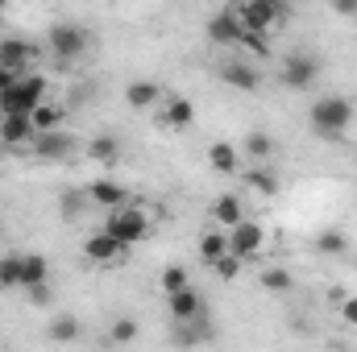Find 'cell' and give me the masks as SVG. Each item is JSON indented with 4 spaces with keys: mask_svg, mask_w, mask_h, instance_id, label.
<instances>
[{
    "mask_svg": "<svg viewBox=\"0 0 357 352\" xmlns=\"http://www.w3.org/2000/svg\"><path fill=\"white\" fill-rule=\"evenodd\" d=\"M307 125H312V133H316L320 141H337V137H345V129L354 125V104H349L345 95H320V99L312 104V112H307Z\"/></svg>",
    "mask_w": 357,
    "mask_h": 352,
    "instance_id": "1",
    "label": "cell"
},
{
    "mask_svg": "<svg viewBox=\"0 0 357 352\" xmlns=\"http://www.w3.org/2000/svg\"><path fill=\"white\" fill-rule=\"evenodd\" d=\"M42 104H46V79L29 71V75H17V83L0 99V116H33Z\"/></svg>",
    "mask_w": 357,
    "mask_h": 352,
    "instance_id": "2",
    "label": "cell"
},
{
    "mask_svg": "<svg viewBox=\"0 0 357 352\" xmlns=\"http://www.w3.org/2000/svg\"><path fill=\"white\" fill-rule=\"evenodd\" d=\"M233 8H237L241 29L258 33V38H266L274 25H282L291 17V4H282V0H250V4H233Z\"/></svg>",
    "mask_w": 357,
    "mask_h": 352,
    "instance_id": "3",
    "label": "cell"
},
{
    "mask_svg": "<svg viewBox=\"0 0 357 352\" xmlns=\"http://www.w3.org/2000/svg\"><path fill=\"white\" fill-rule=\"evenodd\" d=\"M104 232L129 249V245H137V241H146V237H150V220H146V211H142V207H116V211H108Z\"/></svg>",
    "mask_w": 357,
    "mask_h": 352,
    "instance_id": "4",
    "label": "cell"
},
{
    "mask_svg": "<svg viewBox=\"0 0 357 352\" xmlns=\"http://www.w3.org/2000/svg\"><path fill=\"white\" fill-rule=\"evenodd\" d=\"M46 42H50V54H54L59 63H75V58H84V50H88V29L75 25V21H59V25L46 29Z\"/></svg>",
    "mask_w": 357,
    "mask_h": 352,
    "instance_id": "5",
    "label": "cell"
},
{
    "mask_svg": "<svg viewBox=\"0 0 357 352\" xmlns=\"http://www.w3.org/2000/svg\"><path fill=\"white\" fill-rule=\"evenodd\" d=\"M316 79H320V58L312 50H291L282 58V83L291 91H312Z\"/></svg>",
    "mask_w": 357,
    "mask_h": 352,
    "instance_id": "6",
    "label": "cell"
},
{
    "mask_svg": "<svg viewBox=\"0 0 357 352\" xmlns=\"http://www.w3.org/2000/svg\"><path fill=\"white\" fill-rule=\"evenodd\" d=\"M262 241H266L262 224H258V220H241V224L229 232V253H233L237 262H254V257L262 253Z\"/></svg>",
    "mask_w": 357,
    "mask_h": 352,
    "instance_id": "7",
    "label": "cell"
},
{
    "mask_svg": "<svg viewBox=\"0 0 357 352\" xmlns=\"http://www.w3.org/2000/svg\"><path fill=\"white\" fill-rule=\"evenodd\" d=\"M216 75H220V83H229V88H237V91H258L262 88V75H258V67H254L250 58H225V63L216 67Z\"/></svg>",
    "mask_w": 357,
    "mask_h": 352,
    "instance_id": "8",
    "label": "cell"
},
{
    "mask_svg": "<svg viewBox=\"0 0 357 352\" xmlns=\"http://www.w3.org/2000/svg\"><path fill=\"white\" fill-rule=\"evenodd\" d=\"M33 58H38V50H33L25 38H4V42H0V67H4V71H13V75H29Z\"/></svg>",
    "mask_w": 357,
    "mask_h": 352,
    "instance_id": "9",
    "label": "cell"
},
{
    "mask_svg": "<svg viewBox=\"0 0 357 352\" xmlns=\"http://www.w3.org/2000/svg\"><path fill=\"white\" fill-rule=\"evenodd\" d=\"M84 195H88V203L96 207H108V211H116V207H129V191L116 182V178H96L84 186Z\"/></svg>",
    "mask_w": 357,
    "mask_h": 352,
    "instance_id": "10",
    "label": "cell"
},
{
    "mask_svg": "<svg viewBox=\"0 0 357 352\" xmlns=\"http://www.w3.org/2000/svg\"><path fill=\"white\" fill-rule=\"evenodd\" d=\"M241 21H237V8H220L212 21H208V38L212 46H241Z\"/></svg>",
    "mask_w": 357,
    "mask_h": 352,
    "instance_id": "11",
    "label": "cell"
},
{
    "mask_svg": "<svg viewBox=\"0 0 357 352\" xmlns=\"http://www.w3.org/2000/svg\"><path fill=\"white\" fill-rule=\"evenodd\" d=\"M29 150H33L42 162H67V158L75 154V137H71V133H63V129H59V133H42Z\"/></svg>",
    "mask_w": 357,
    "mask_h": 352,
    "instance_id": "12",
    "label": "cell"
},
{
    "mask_svg": "<svg viewBox=\"0 0 357 352\" xmlns=\"http://www.w3.org/2000/svg\"><path fill=\"white\" fill-rule=\"evenodd\" d=\"M167 311H171V323H191V319H199L208 307H204V294L195 290V286H187V290H178L167 298Z\"/></svg>",
    "mask_w": 357,
    "mask_h": 352,
    "instance_id": "13",
    "label": "cell"
},
{
    "mask_svg": "<svg viewBox=\"0 0 357 352\" xmlns=\"http://www.w3.org/2000/svg\"><path fill=\"white\" fill-rule=\"evenodd\" d=\"M84 257L96 262V265H116L121 257H125V245H121V241H112V237L100 228V232H91L88 241H84Z\"/></svg>",
    "mask_w": 357,
    "mask_h": 352,
    "instance_id": "14",
    "label": "cell"
},
{
    "mask_svg": "<svg viewBox=\"0 0 357 352\" xmlns=\"http://www.w3.org/2000/svg\"><path fill=\"white\" fill-rule=\"evenodd\" d=\"M245 220V203H241V195H216L212 199V224L216 228H237Z\"/></svg>",
    "mask_w": 357,
    "mask_h": 352,
    "instance_id": "15",
    "label": "cell"
},
{
    "mask_svg": "<svg viewBox=\"0 0 357 352\" xmlns=\"http://www.w3.org/2000/svg\"><path fill=\"white\" fill-rule=\"evenodd\" d=\"M0 141L4 145H33L38 141V129H33V120L29 116H0Z\"/></svg>",
    "mask_w": 357,
    "mask_h": 352,
    "instance_id": "16",
    "label": "cell"
},
{
    "mask_svg": "<svg viewBox=\"0 0 357 352\" xmlns=\"http://www.w3.org/2000/svg\"><path fill=\"white\" fill-rule=\"evenodd\" d=\"M171 332H175L178 349H195V344L212 340V315L204 311V315H199V319H191V323H171Z\"/></svg>",
    "mask_w": 357,
    "mask_h": 352,
    "instance_id": "17",
    "label": "cell"
},
{
    "mask_svg": "<svg viewBox=\"0 0 357 352\" xmlns=\"http://www.w3.org/2000/svg\"><path fill=\"white\" fill-rule=\"evenodd\" d=\"M208 162H212L216 175H237V170H241V150L229 145V141H216V145L208 150Z\"/></svg>",
    "mask_w": 357,
    "mask_h": 352,
    "instance_id": "18",
    "label": "cell"
},
{
    "mask_svg": "<svg viewBox=\"0 0 357 352\" xmlns=\"http://www.w3.org/2000/svg\"><path fill=\"white\" fill-rule=\"evenodd\" d=\"M79 332H84L79 315H54V319L46 323V340H50V344H71V340H79Z\"/></svg>",
    "mask_w": 357,
    "mask_h": 352,
    "instance_id": "19",
    "label": "cell"
},
{
    "mask_svg": "<svg viewBox=\"0 0 357 352\" xmlns=\"http://www.w3.org/2000/svg\"><path fill=\"white\" fill-rule=\"evenodd\" d=\"M50 282V265L42 253H21V286L33 290V286H46Z\"/></svg>",
    "mask_w": 357,
    "mask_h": 352,
    "instance_id": "20",
    "label": "cell"
},
{
    "mask_svg": "<svg viewBox=\"0 0 357 352\" xmlns=\"http://www.w3.org/2000/svg\"><path fill=\"white\" fill-rule=\"evenodd\" d=\"M158 99H162V88H158V83H150V79H133V83L125 88V104H129V108H137V112H142V108H154Z\"/></svg>",
    "mask_w": 357,
    "mask_h": 352,
    "instance_id": "21",
    "label": "cell"
},
{
    "mask_svg": "<svg viewBox=\"0 0 357 352\" xmlns=\"http://www.w3.org/2000/svg\"><path fill=\"white\" fill-rule=\"evenodd\" d=\"M88 158L91 162H100V166H116V162H121V141H116L112 133L91 137L88 141Z\"/></svg>",
    "mask_w": 357,
    "mask_h": 352,
    "instance_id": "22",
    "label": "cell"
},
{
    "mask_svg": "<svg viewBox=\"0 0 357 352\" xmlns=\"http://www.w3.org/2000/svg\"><path fill=\"white\" fill-rule=\"evenodd\" d=\"M274 137H270L266 129H254V133H245V158H254L258 166H266L270 158H274Z\"/></svg>",
    "mask_w": 357,
    "mask_h": 352,
    "instance_id": "23",
    "label": "cell"
},
{
    "mask_svg": "<svg viewBox=\"0 0 357 352\" xmlns=\"http://www.w3.org/2000/svg\"><path fill=\"white\" fill-rule=\"evenodd\" d=\"M245 191H254V195H278L274 166H245Z\"/></svg>",
    "mask_w": 357,
    "mask_h": 352,
    "instance_id": "24",
    "label": "cell"
},
{
    "mask_svg": "<svg viewBox=\"0 0 357 352\" xmlns=\"http://www.w3.org/2000/svg\"><path fill=\"white\" fill-rule=\"evenodd\" d=\"M63 116H67V108H59V104L46 99L29 120H33V129H38V137H42V133H59V129H63Z\"/></svg>",
    "mask_w": 357,
    "mask_h": 352,
    "instance_id": "25",
    "label": "cell"
},
{
    "mask_svg": "<svg viewBox=\"0 0 357 352\" xmlns=\"http://www.w3.org/2000/svg\"><path fill=\"white\" fill-rule=\"evenodd\" d=\"M345 249H349V237H345L341 228L316 232V253H324V257H345Z\"/></svg>",
    "mask_w": 357,
    "mask_h": 352,
    "instance_id": "26",
    "label": "cell"
},
{
    "mask_svg": "<svg viewBox=\"0 0 357 352\" xmlns=\"http://www.w3.org/2000/svg\"><path fill=\"white\" fill-rule=\"evenodd\" d=\"M225 253H229V232H204L199 237V257H204V265H216Z\"/></svg>",
    "mask_w": 357,
    "mask_h": 352,
    "instance_id": "27",
    "label": "cell"
},
{
    "mask_svg": "<svg viewBox=\"0 0 357 352\" xmlns=\"http://www.w3.org/2000/svg\"><path fill=\"white\" fill-rule=\"evenodd\" d=\"M191 120H195L191 99H183V95H167V125H171V129H187Z\"/></svg>",
    "mask_w": 357,
    "mask_h": 352,
    "instance_id": "28",
    "label": "cell"
},
{
    "mask_svg": "<svg viewBox=\"0 0 357 352\" xmlns=\"http://www.w3.org/2000/svg\"><path fill=\"white\" fill-rule=\"evenodd\" d=\"M262 286H266L270 294H287V290L295 286V278H291V269H282V265H266V269H262Z\"/></svg>",
    "mask_w": 357,
    "mask_h": 352,
    "instance_id": "29",
    "label": "cell"
},
{
    "mask_svg": "<svg viewBox=\"0 0 357 352\" xmlns=\"http://www.w3.org/2000/svg\"><path fill=\"white\" fill-rule=\"evenodd\" d=\"M137 332H142V328H137V319H129V315H121V319L108 323V340H112V344H133Z\"/></svg>",
    "mask_w": 357,
    "mask_h": 352,
    "instance_id": "30",
    "label": "cell"
},
{
    "mask_svg": "<svg viewBox=\"0 0 357 352\" xmlns=\"http://www.w3.org/2000/svg\"><path fill=\"white\" fill-rule=\"evenodd\" d=\"M59 211H63V220H79V216L88 211V195H84V191H63Z\"/></svg>",
    "mask_w": 357,
    "mask_h": 352,
    "instance_id": "31",
    "label": "cell"
},
{
    "mask_svg": "<svg viewBox=\"0 0 357 352\" xmlns=\"http://www.w3.org/2000/svg\"><path fill=\"white\" fill-rule=\"evenodd\" d=\"M158 282H162V294H167V298H171V294H178V290H187V286H191V278H187V269H183V265H167Z\"/></svg>",
    "mask_w": 357,
    "mask_h": 352,
    "instance_id": "32",
    "label": "cell"
},
{
    "mask_svg": "<svg viewBox=\"0 0 357 352\" xmlns=\"http://www.w3.org/2000/svg\"><path fill=\"white\" fill-rule=\"evenodd\" d=\"M0 286H4V290L21 286V253H8V257H0Z\"/></svg>",
    "mask_w": 357,
    "mask_h": 352,
    "instance_id": "33",
    "label": "cell"
},
{
    "mask_svg": "<svg viewBox=\"0 0 357 352\" xmlns=\"http://www.w3.org/2000/svg\"><path fill=\"white\" fill-rule=\"evenodd\" d=\"M241 265H245V262H237L233 253H225V257H220V262L212 265V269H216V278H225V282H233V278L241 273Z\"/></svg>",
    "mask_w": 357,
    "mask_h": 352,
    "instance_id": "34",
    "label": "cell"
},
{
    "mask_svg": "<svg viewBox=\"0 0 357 352\" xmlns=\"http://www.w3.org/2000/svg\"><path fill=\"white\" fill-rule=\"evenodd\" d=\"M341 319L357 328V294H345V298H341Z\"/></svg>",
    "mask_w": 357,
    "mask_h": 352,
    "instance_id": "35",
    "label": "cell"
},
{
    "mask_svg": "<svg viewBox=\"0 0 357 352\" xmlns=\"http://www.w3.org/2000/svg\"><path fill=\"white\" fill-rule=\"evenodd\" d=\"M29 303H33V307H46V303H50V282H46V286H33V290H29Z\"/></svg>",
    "mask_w": 357,
    "mask_h": 352,
    "instance_id": "36",
    "label": "cell"
},
{
    "mask_svg": "<svg viewBox=\"0 0 357 352\" xmlns=\"http://www.w3.org/2000/svg\"><path fill=\"white\" fill-rule=\"evenodd\" d=\"M333 13H337V17H354L357 4H354V0H337V4H333Z\"/></svg>",
    "mask_w": 357,
    "mask_h": 352,
    "instance_id": "37",
    "label": "cell"
},
{
    "mask_svg": "<svg viewBox=\"0 0 357 352\" xmlns=\"http://www.w3.org/2000/svg\"><path fill=\"white\" fill-rule=\"evenodd\" d=\"M13 83H17V75H13V71H4V67H0V99H4V95H8V88H13Z\"/></svg>",
    "mask_w": 357,
    "mask_h": 352,
    "instance_id": "38",
    "label": "cell"
}]
</instances>
